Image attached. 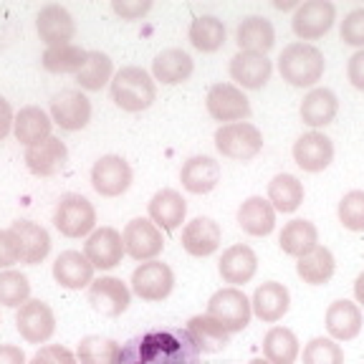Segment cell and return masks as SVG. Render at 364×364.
I'll return each mask as SVG.
<instances>
[{
    "instance_id": "obj_34",
    "label": "cell",
    "mask_w": 364,
    "mask_h": 364,
    "mask_svg": "<svg viewBox=\"0 0 364 364\" xmlns=\"http://www.w3.org/2000/svg\"><path fill=\"white\" fill-rule=\"evenodd\" d=\"M296 273H299V279L309 286H324L331 281L336 271V261H334V253H331L326 245H316L306 253V256L296 258Z\"/></svg>"
},
{
    "instance_id": "obj_53",
    "label": "cell",
    "mask_w": 364,
    "mask_h": 364,
    "mask_svg": "<svg viewBox=\"0 0 364 364\" xmlns=\"http://www.w3.org/2000/svg\"><path fill=\"white\" fill-rule=\"evenodd\" d=\"M301 3H296V0H286V3H276V8L279 11H289V8H299Z\"/></svg>"
},
{
    "instance_id": "obj_14",
    "label": "cell",
    "mask_w": 364,
    "mask_h": 364,
    "mask_svg": "<svg viewBox=\"0 0 364 364\" xmlns=\"http://www.w3.org/2000/svg\"><path fill=\"white\" fill-rule=\"evenodd\" d=\"M51 119L66 132H79L91 122V102L81 89H63L51 99Z\"/></svg>"
},
{
    "instance_id": "obj_23",
    "label": "cell",
    "mask_w": 364,
    "mask_h": 364,
    "mask_svg": "<svg viewBox=\"0 0 364 364\" xmlns=\"http://www.w3.org/2000/svg\"><path fill=\"white\" fill-rule=\"evenodd\" d=\"M182 188L193 195H208L218 188L220 182V162H215L208 154H195L180 170Z\"/></svg>"
},
{
    "instance_id": "obj_19",
    "label": "cell",
    "mask_w": 364,
    "mask_h": 364,
    "mask_svg": "<svg viewBox=\"0 0 364 364\" xmlns=\"http://www.w3.org/2000/svg\"><path fill=\"white\" fill-rule=\"evenodd\" d=\"M147 210H149V220H152L162 233H175L177 228L185 223L188 203H185V198H182L177 190L165 188L152 195Z\"/></svg>"
},
{
    "instance_id": "obj_2",
    "label": "cell",
    "mask_w": 364,
    "mask_h": 364,
    "mask_svg": "<svg viewBox=\"0 0 364 364\" xmlns=\"http://www.w3.org/2000/svg\"><path fill=\"white\" fill-rule=\"evenodd\" d=\"M109 91H112V102L122 112L132 114L149 109L157 99V84H154L152 74L144 71L142 66H122L114 74Z\"/></svg>"
},
{
    "instance_id": "obj_18",
    "label": "cell",
    "mask_w": 364,
    "mask_h": 364,
    "mask_svg": "<svg viewBox=\"0 0 364 364\" xmlns=\"http://www.w3.org/2000/svg\"><path fill=\"white\" fill-rule=\"evenodd\" d=\"M68 149L58 136H48L43 142L26 147V167L36 177H53L66 167Z\"/></svg>"
},
{
    "instance_id": "obj_40",
    "label": "cell",
    "mask_w": 364,
    "mask_h": 364,
    "mask_svg": "<svg viewBox=\"0 0 364 364\" xmlns=\"http://www.w3.org/2000/svg\"><path fill=\"white\" fill-rule=\"evenodd\" d=\"M114 79V61L104 51H89L86 63L76 74V84L84 91H102Z\"/></svg>"
},
{
    "instance_id": "obj_20",
    "label": "cell",
    "mask_w": 364,
    "mask_h": 364,
    "mask_svg": "<svg viewBox=\"0 0 364 364\" xmlns=\"http://www.w3.org/2000/svg\"><path fill=\"white\" fill-rule=\"evenodd\" d=\"M218 271H220L223 281L230 286H245L258 271V256L256 250L245 243H235L230 248L223 250L220 263H218Z\"/></svg>"
},
{
    "instance_id": "obj_48",
    "label": "cell",
    "mask_w": 364,
    "mask_h": 364,
    "mask_svg": "<svg viewBox=\"0 0 364 364\" xmlns=\"http://www.w3.org/2000/svg\"><path fill=\"white\" fill-rule=\"evenodd\" d=\"M112 11L124 21H136L152 11V0H112Z\"/></svg>"
},
{
    "instance_id": "obj_33",
    "label": "cell",
    "mask_w": 364,
    "mask_h": 364,
    "mask_svg": "<svg viewBox=\"0 0 364 364\" xmlns=\"http://www.w3.org/2000/svg\"><path fill=\"white\" fill-rule=\"evenodd\" d=\"M326 331L334 341H349L362 331V309L354 301H334L326 309Z\"/></svg>"
},
{
    "instance_id": "obj_43",
    "label": "cell",
    "mask_w": 364,
    "mask_h": 364,
    "mask_svg": "<svg viewBox=\"0 0 364 364\" xmlns=\"http://www.w3.org/2000/svg\"><path fill=\"white\" fill-rule=\"evenodd\" d=\"M304 364H344V349L331 336H314L304 347Z\"/></svg>"
},
{
    "instance_id": "obj_1",
    "label": "cell",
    "mask_w": 364,
    "mask_h": 364,
    "mask_svg": "<svg viewBox=\"0 0 364 364\" xmlns=\"http://www.w3.org/2000/svg\"><path fill=\"white\" fill-rule=\"evenodd\" d=\"M119 364H200V349L185 329H149L122 347Z\"/></svg>"
},
{
    "instance_id": "obj_7",
    "label": "cell",
    "mask_w": 364,
    "mask_h": 364,
    "mask_svg": "<svg viewBox=\"0 0 364 364\" xmlns=\"http://www.w3.org/2000/svg\"><path fill=\"white\" fill-rule=\"evenodd\" d=\"M134 172L129 162L119 154H104L91 167V188L102 198H119L132 188Z\"/></svg>"
},
{
    "instance_id": "obj_10",
    "label": "cell",
    "mask_w": 364,
    "mask_h": 364,
    "mask_svg": "<svg viewBox=\"0 0 364 364\" xmlns=\"http://www.w3.org/2000/svg\"><path fill=\"white\" fill-rule=\"evenodd\" d=\"M334 21H336V6L331 0H306V3H301V6L296 8L291 28L301 38V43H306V41H316L329 33Z\"/></svg>"
},
{
    "instance_id": "obj_25",
    "label": "cell",
    "mask_w": 364,
    "mask_h": 364,
    "mask_svg": "<svg viewBox=\"0 0 364 364\" xmlns=\"http://www.w3.org/2000/svg\"><path fill=\"white\" fill-rule=\"evenodd\" d=\"M94 271L97 268L91 266L89 258L81 250H63L61 256L53 261V279H56V284L71 291L89 289L91 281H94Z\"/></svg>"
},
{
    "instance_id": "obj_8",
    "label": "cell",
    "mask_w": 364,
    "mask_h": 364,
    "mask_svg": "<svg viewBox=\"0 0 364 364\" xmlns=\"http://www.w3.org/2000/svg\"><path fill=\"white\" fill-rule=\"evenodd\" d=\"M172 289H175V273L162 261L139 263L132 273V294L139 296L142 301H165Z\"/></svg>"
},
{
    "instance_id": "obj_5",
    "label": "cell",
    "mask_w": 364,
    "mask_h": 364,
    "mask_svg": "<svg viewBox=\"0 0 364 364\" xmlns=\"http://www.w3.org/2000/svg\"><path fill=\"white\" fill-rule=\"evenodd\" d=\"M215 149L228 159L235 162H250L258 157L263 149V134L256 124L250 122H233V124H223L215 132Z\"/></svg>"
},
{
    "instance_id": "obj_12",
    "label": "cell",
    "mask_w": 364,
    "mask_h": 364,
    "mask_svg": "<svg viewBox=\"0 0 364 364\" xmlns=\"http://www.w3.org/2000/svg\"><path fill=\"white\" fill-rule=\"evenodd\" d=\"M89 299L91 309L102 316H122V314L129 309L132 304V289L122 279H114V276H102V279H94L89 286Z\"/></svg>"
},
{
    "instance_id": "obj_4",
    "label": "cell",
    "mask_w": 364,
    "mask_h": 364,
    "mask_svg": "<svg viewBox=\"0 0 364 364\" xmlns=\"http://www.w3.org/2000/svg\"><path fill=\"white\" fill-rule=\"evenodd\" d=\"M53 225L66 238H84L97 230V210L79 193H66L58 198L53 210Z\"/></svg>"
},
{
    "instance_id": "obj_24",
    "label": "cell",
    "mask_w": 364,
    "mask_h": 364,
    "mask_svg": "<svg viewBox=\"0 0 364 364\" xmlns=\"http://www.w3.org/2000/svg\"><path fill=\"white\" fill-rule=\"evenodd\" d=\"M16 233L18 243H21V263L26 266H38L48 258L51 253V235L43 225L33 220H16L11 225Z\"/></svg>"
},
{
    "instance_id": "obj_26",
    "label": "cell",
    "mask_w": 364,
    "mask_h": 364,
    "mask_svg": "<svg viewBox=\"0 0 364 364\" xmlns=\"http://www.w3.org/2000/svg\"><path fill=\"white\" fill-rule=\"evenodd\" d=\"M291 306V294L284 284L279 281H266L263 286H258L253 299H250V309L261 321L266 324H276L289 314Z\"/></svg>"
},
{
    "instance_id": "obj_51",
    "label": "cell",
    "mask_w": 364,
    "mask_h": 364,
    "mask_svg": "<svg viewBox=\"0 0 364 364\" xmlns=\"http://www.w3.org/2000/svg\"><path fill=\"white\" fill-rule=\"evenodd\" d=\"M0 364H28V359L16 344H0Z\"/></svg>"
},
{
    "instance_id": "obj_3",
    "label": "cell",
    "mask_w": 364,
    "mask_h": 364,
    "mask_svg": "<svg viewBox=\"0 0 364 364\" xmlns=\"http://www.w3.org/2000/svg\"><path fill=\"white\" fill-rule=\"evenodd\" d=\"M324 68H326L324 53L318 51L316 46L301 43V41L289 43L279 56L281 79L286 84L296 86V89H309V86L318 84L321 76H324Z\"/></svg>"
},
{
    "instance_id": "obj_45",
    "label": "cell",
    "mask_w": 364,
    "mask_h": 364,
    "mask_svg": "<svg viewBox=\"0 0 364 364\" xmlns=\"http://www.w3.org/2000/svg\"><path fill=\"white\" fill-rule=\"evenodd\" d=\"M341 41L354 48H364V8H354L352 13L344 16L339 28Z\"/></svg>"
},
{
    "instance_id": "obj_39",
    "label": "cell",
    "mask_w": 364,
    "mask_h": 364,
    "mask_svg": "<svg viewBox=\"0 0 364 364\" xmlns=\"http://www.w3.org/2000/svg\"><path fill=\"white\" fill-rule=\"evenodd\" d=\"M190 43L203 53H215L225 46V26L215 16H198L190 23Z\"/></svg>"
},
{
    "instance_id": "obj_32",
    "label": "cell",
    "mask_w": 364,
    "mask_h": 364,
    "mask_svg": "<svg viewBox=\"0 0 364 364\" xmlns=\"http://www.w3.org/2000/svg\"><path fill=\"white\" fill-rule=\"evenodd\" d=\"M301 122L309 127H314V129H318V127H326L331 124V122L336 119V112H339V99H336V94L331 89H324V86H316V89H311L304 97L301 102Z\"/></svg>"
},
{
    "instance_id": "obj_15",
    "label": "cell",
    "mask_w": 364,
    "mask_h": 364,
    "mask_svg": "<svg viewBox=\"0 0 364 364\" xmlns=\"http://www.w3.org/2000/svg\"><path fill=\"white\" fill-rule=\"evenodd\" d=\"M124 240H122V233L117 228L104 225L97 228L94 233L86 238L84 243V256L89 258V263L99 271H112L122 263L124 258Z\"/></svg>"
},
{
    "instance_id": "obj_44",
    "label": "cell",
    "mask_w": 364,
    "mask_h": 364,
    "mask_svg": "<svg viewBox=\"0 0 364 364\" xmlns=\"http://www.w3.org/2000/svg\"><path fill=\"white\" fill-rule=\"evenodd\" d=\"M339 223L352 233L364 230V190H352L339 200Z\"/></svg>"
},
{
    "instance_id": "obj_16",
    "label": "cell",
    "mask_w": 364,
    "mask_h": 364,
    "mask_svg": "<svg viewBox=\"0 0 364 364\" xmlns=\"http://www.w3.org/2000/svg\"><path fill=\"white\" fill-rule=\"evenodd\" d=\"M36 31L38 38L43 41L48 48L51 46H66L74 41L76 36V21L74 16L58 3H48L38 11L36 16Z\"/></svg>"
},
{
    "instance_id": "obj_47",
    "label": "cell",
    "mask_w": 364,
    "mask_h": 364,
    "mask_svg": "<svg viewBox=\"0 0 364 364\" xmlns=\"http://www.w3.org/2000/svg\"><path fill=\"white\" fill-rule=\"evenodd\" d=\"M16 263H21V243L8 228V230H0V271H8Z\"/></svg>"
},
{
    "instance_id": "obj_37",
    "label": "cell",
    "mask_w": 364,
    "mask_h": 364,
    "mask_svg": "<svg viewBox=\"0 0 364 364\" xmlns=\"http://www.w3.org/2000/svg\"><path fill=\"white\" fill-rule=\"evenodd\" d=\"M89 51H84L81 46L66 43V46H51L46 48L43 56H41V66L48 71V74H79L81 66L86 63Z\"/></svg>"
},
{
    "instance_id": "obj_22",
    "label": "cell",
    "mask_w": 364,
    "mask_h": 364,
    "mask_svg": "<svg viewBox=\"0 0 364 364\" xmlns=\"http://www.w3.org/2000/svg\"><path fill=\"white\" fill-rule=\"evenodd\" d=\"M273 63L268 61V56L263 53H250V51H238L230 58V79L235 81V86L243 89H263L271 81Z\"/></svg>"
},
{
    "instance_id": "obj_11",
    "label": "cell",
    "mask_w": 364,
    "mask_h": 364,
    "mask_svg": "<svg viewBox=\"0 0 364 364\" xmlns=\"http://www.w3.org/2000/svg\"><path fill=\"white\" fill-rule=\"evenodd\" d=\"M16 329L28 344H46L56 331V314L41 299H28L16 314Z\"/></svg>"
},
{
    "instance_id": "obj_42",
    "label": "cell",
    "mask_w": 364,
    "mask_h": 364,
    "mask_svg": "<svg viewBox=\"0 0 364 364\" xmlns=\"http://www.w3.org/2000/svg\"><path fill=\"white\" fill-rule=\"evenodd\" d=\"M31 299V281L26 273L8 268L0 271V304L8 309H21Z\"/></svg>"
},
{
    "instance_id": "obj_6",
    "label": "cell",
    "mask_w": 364,
    "mask_h": 364,
    "mask_svg": "<svg viewBox=\"0 0 364 364\" xmlns=\"http://www.w3.org/2000/svg\"><path fill=\"white\" fill-rule=\"evenodd\" d=\"M208 316H213L218 324H223L230 334H235V331H243L250 324L253 309H250L248 296L243 291L235 289V286H228V289H220L210 296Z\"/></svg>"
},
{
    "instance_id": "obj_46",
    "label": "cell",
    "mask_w": 364,
    "mask_h": 364,
    "mask_svg": "<svg viewBox=\"0 0 364 364\" xmlns=\"http://www.w3.org/2000/svg\"><path fill=\"white\" fill-rule=\"evenodd\" d=\"M28 364H79V359L71 349L61 347V344H46L33 354Z\"/></svg>"
},
{
    "instance_id": "obj_31",
    "label": "cell",
    "mask_w": 364,
    "mask_h": 364,
    "mask_svg": "<svg viewBox=\"0 0 364 364\" xmlns=\"http://www.w3.org/2000/svg\"><path fill=\"white\" fill-rule=\"evenodd\" d=\"M53 119L41 107H23L13 119V134L21 144L33 147L51 136Z\"/></svg>"
},
{
    "instance_id": "obj_38",
    "label": "cell",
    "mask_w": 364,
    "mask_h": 364,
    "mask_svg": "<svg viewBox=\"0 0 364 364\" xmlns=\"http://www.w3.org/2000/svg\"><path fill=\"white\" fill-rule=\"evenodd\" d=\"M299 336L286 326H273L263 336V354L271 364H294L299 359Z\"/></svg>"
},
{
    "instance_id": "obj_28",
    "label": "cell",
    "mask_w": 364,
    "mask_h": 364,
    "mask_svg": "<svg viewBox=\"0 0 364 364\" xmlns=\"http://www.w3.org/2000/svg\"><path fill=\"white\" fill-rule=\"evenodd\" d=\"M185 331L190 334L195 347L200 349V354H218L230 344V331L208 314H198L190 318Z\"/></svg>"
},
{
    "instance_id": "obj_50",
    "label": "cell",
    "mask_w": 364,
    "mask_h": 364,
    "mask_svg": "<svg viewBox=\"0 0 364 364\" xmlns=\"http://www.w3.org/2000/svg\"><path fill=\"white\" fill-rule=\"evenodd\" d=\"M13 119H16V114H13V107L6 97H0V142L8 136V132L13 129Z\"/></svg>"
},
{
    "instance_id": "obj_36",
    "label": "cell",
    "mask_w": 364,
    "mask_h": 364,
    "mask_svg": "<svg viewBox=\"0 0 364 364\" xmlns=\"http://www.w3.org/2000/svg\"><path fill=\"white\" fill-rule=\"evenodd\" d=\"M279 245L286 256L301 258L318 245V230L311 220H291L284 225L279 235Z\"/></svg>"
},
{
    "instance_id": "obj_35",
    "label": "cell",
    "mask_w": 364,
    "mask_h": 364,
    "mask_svg": "<svg viewBox=\"0 0 364 364\" xmlns=\"http://www.w3.org/2000/svg\"><path fill=\"white\" fill-rule=\"evenodd\" d=\"M268 203L276 213H296L304 203V182L289 172L276 175L268 182Z\"/></svg>"
},
{
    "instance_id": "obj_13",
    "label": "cell",
    "mask_w": 364,
    "mask_h": 364,
    "mask_svg": "<svg viewBox=\"0 0 364 364\" xmlns=\"http://www.w3.org/2000/svg\"><path fill=\"white\" fill-rule=\"evenodd\" d=\"M205 107L215 122H243L250 117V102L235 84H213L208 97H205Z\"/></svg>"
},
{
    "instance_id": "obj_41",
    "label": "cell",
    "mask_w": 364,
    "mask_h": 364,
    "mask_svg": "<svg viewBox=\"0 0 364 364\" xmlns=\"http://www.w3.org/2000/svg\"><path fill=\"white\" fill-rule=\"evenodd\" d=\"M122 347L109 336L89 334L79 341L76 347V359L79 364H119Z\"/></svg>"
},
{
    "instance_id": "obj_21",
    "label": "cell",
    "mask_w": 364,
    "mask_h": 364,
    "mask_svg": "<svg viewBox=\"0 0 364 364\" xmlns=\"http://www.w3.org/2000/svg\"><path fill=\"white\" fill-rule=\"evenodd\" d=\"M223 228L213 218H195L182 228V248L193 258H208L220 248Z\"/></svg>"
},
{
    "instance_id": "obj_54",
    "label": "cell",
    "mask_w": 364,
    "mask_h": 364,
    "mask_svg": "<svg viewBox=\"0 0 364 364\" xmlns=\"http://www.w3.org/2000/svg\"><path fill=\"white\" fill-rule=\"evenodd\" d=\"M248 364H271V362H268V359L263 357V359H253V362H248Z\"/></svg>"
},
{
    "instance_id": "obj_29",
    "label": "cell",
    "mask_w": 364,
    "mask_h": 364,
    "mask_svg": "<svg viewBox=\"0 0 364 364\" xmlns=\"http://www.w3.org/2000/svg\"><path fill=\"white\" fill-rule=\"evenodd\" d=\"M235 43H238L240 51L250 53H263L266 56L276 46V31H273V23L263 16H248L238 23V31H235Z\"/></svg>"
},
{
    "instance_id": "obj_9",
    "label": "cell",
    "mask_w": 364,
    "mask_h": 364,
    "mask_svg": "<svg viewBox=\"0 0 364 364\" xmlns=\"http://www.w3.org/2000/svg\"><path fill=\"white\" fill-rule=\"evenodd\" d=\"M122 240H124L127 256L142 263L157 261V256L165 248V235L149 218H134L127 223L122 230Z\"/></svg>"
},
{
    "instance_id": "obj_17",
    "label": "cell",
    "mask_w": 364,
    "mask_h": 364,
    "mask_svg": "<svg viewBox=\"0 0 364 364\" xmlns=\"http://www.w3.org/2000/svg\"><path fill=\"white\" fill-rule=\"evenodd\" d=\"M334 159V144L321 132H306L294 142V162L304 172H324Z\"/></svg>"
},
{
    "instance_id": "obj_27",
    "label": "cell",
    "mask_w": 364,
    "mask_h": 364,
    "mask_svg": "<svg viewBox=\"0 0 364 364\" xmlns=\"http://www.w3.org/2000/svg\"><path fill=\"white\" fill-rule=\"evenodd\" d=\"M195 71V61L188 51L182 48H165L162 53H157L152 61V79L165 86H175L188 81Z\"/></svg>"
},
{
    "instance_id": "obj_30",
    "label": "cell",
    "mask_w": 364,
    "mask_h": 364,
    "mask_svg": "<svg viewBox=\"0 0 364 364\" xmlns=\"http://www.w3.org/2000/svg\"><path fill=\"white\" fill-rule=\"evenodd\" d=\"M238 225L243 228V233L253 235V238H263L271 235L276 228V210L268 203V198H253L243 200V205L238 208Z\"/></svg>"
},
{
    "instance_id": "obj_49",
    "label": "cell",
    "mask_w": 364,
    "mask_h": 364,
    "mask_svg": "<svg viewBox=\"0 0 364 364\" xmlns=\"http://www.w3.org/2000/svg\"><path fill=\"white\" fill-rule=\"evenodd\" d=\"M347 79H349V84H352L354 89L364 91V48L349 58V63H347Z\"/></svg>"
},
{
    "instance_id": "obj_52",
    "label": "cell",
    "mask_w": 364,
    "mask_h": 364,
    "mask_svg": "<svg viewBox=\"0 0 364 364\" xmlns=\"http://www.w3.org/2000/svg\"><path fill=\"white\" fill-rule=\"evenodd\" d=\"M354 296H357V301L364 306V273H359L357 281H354Z\"/></svg>"
}]
</instances>
